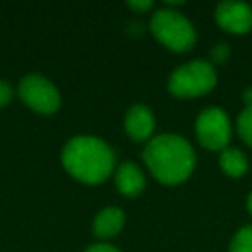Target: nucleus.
Returning a JSON list of instances; mask_svg holds the SVG:
<instances>
[{
  "label": "nucleus",
  "instance_id": "9d476101",
  "mask_svg": "<svg viewBox=\"0 0 252 252\" xmlns=\"http://www.w3.org/2000/svg\"><path fill=\"white\" fill-rule=\"evenodd\" d=\"M125 213L118 207H104L94 220V233L98 238H112L125 226Z\"/></svg>",
  "mask_w": 252,
  "mask_h": 252
},
{
  "label": "nucleus",
  "instance_id": "9b49d317",
  "mask_svg": "<svg viewBox=\"0 0 252 252\" xmlns=\"http://www.w3.org/2000/svg\"><path fill=\"white\" fill-rule=\"evenodd\" d=\"M220 166L228 176L231 178H240L247 173L249 162L247 158L238 149H224L220 156Z\"/></svg>",
  "mask_w": 252,
  "mask_h": 252
},
{
  "label": "nucleus",
  "instance_id": "a211bd4d",
  "mask_svg": "<svg viewBox=\"0 0 252 252\" xmlns=\"http://www.w3.org/2000/svg\"><path fill=\"white\" fill-rule=\"evenodd\" d=\"M244 100L247 105H252V88H247V90L244 92Z\"/></svg>",
  "mask_w": 252,
  "mask_h": 252
},
{
  "label": "nucleus",
  "instance_id": "2eb2a0df",
  "mask_svg": "<svg viewBox=\"0 0 252 252\" xmlns=\"http://www.w3.org/2000/svg\"><path fill=\"white\" fill-rule=\"evenodd\" d=\"M128 5H130L131 9H135L137 12H147L149 9H152V2H149V0H140V2H137V0H133V2H128Z\"/></svg>",
  "mask_w": 252,
  "mask_h": 252
},
{
  "label": "nucleus",
  "instance_id": "1a4fd4ad",
  "mask_svg": "<svg viewBox=\"0 0 252 252\" xmlns=\"http://www.w3.org/2000/svg\"><path fill=\"white\" fill-rule=\"evenodd\" d=\"M116 187L125 197H137L145 189V176L135 162H123L116 171Z\"/></svg>",
  "mask_w": 252,
  "mask_h": 252
},
{
  "label": "nucleus",
  "instance_id": "20e7f679",
  "mask_svg": "<svg viewBox=\"0 0 252 252\" xmlns=\"http://www.w3.org/2000/svg\"><path fill=\"white\" fill-rule=\"evenodd\" d=\"M216 71L207 61H190L171 73L168 88L175 97L193 98L206 95L216 87Z\"/></svg>",
  "mask_w": 252,
  "mask_h": 252
},
{
  "label": "nucleus",
  "instance_id": "ddd939ff",
  "mask_svg": "<svg viewBox=\"0 0 252 252\" xmlns=\"http://www.w3.org/2000/svg\"><path fill=\"white\" fill-rule=\"evenodd\" d=\"M237 128H238V135L240 138L252 147V105H247L244 111L240 112L237 121Z\"/></svg>",
  "mask_w": 252,
  "mask_h": 252
},
{
  "label": "nucleus",
  "instance_id": "f03ea898",
  "mask_svg": "<svg viewBox=\"0 0 252 252\" xmlns=\"http://www.w3.org/2000/svg\"><path fill=\"white\" fill-rule=\"evenodd\" d=\"M144 162L158 182L164 185L183 183L195 168V152L180 135L154 137L144 149Z\"/></svg>",
  "mask_w": 252,
  "mask_h": 252
},
{
  "label": "nucleus",
  "instance_id": "7ed1b4c3",
  "mask_svg": "<svg viewBox=\"0 0 252 252\" xmlns=\"http://www.w3.org/2000/svg\"><path fill=\"white\" fill-rule=\"evenodd\" d=\"M151 32L162 45L175 52H187L195 45L197 40L192 23L169 7L154 12L151 19Z\"/></svg>",
  "mask_w": 252,
  "mask_h": 252
},
{
  "label": "nucleus",
  "instance_id": "f257e3e1",
  "mask_svg": "<svg viewBox=\"0 0 252 252\" xmlns=\"http://www.w3.org/2000/svg\"><path fill=\"white\" fill-rule=\"evenodd\" d=\"M61 161L64 169L78 182L97 185L111 176L116 166V156L102 138L80 135L64 145Z\"/></svg>",
  "mask_w": 252,
  "mask_h": 252
},
{
  "label": "nucleus",
  "instance_id": "f3484780",
  "mask_svg": "<svg viewBox=\"0 0 252 252\" xmlns=\"http://www.w3.org/2000/svg\"><path fill=\"white\" fill-rule=\"evenodd\" d=\"M213 56H214V59H216V61H224V59H226V56H228V47L226 45H218L216 49H214Z\"/></svg>",
  "mask_w": 252,
  "mask_h": 252
},
{
  "label": "nucleus",
  "instance_id": "dca6fc26",
  "mask_svg": "<svg viewBox=\"0 0 252 252\" xmlns=\"http://www.w3.org/2000/svg\"><path fill=\"white\" fill-rule=\"evenodd\" d=\"M87 252H119V251L109 244H94L87 249Z\"/></svg>",
  "mask_w": 252,
  "mask_h": 252
},
{
  "label": "nucleus",
  "instance_id": "39448f33",
  "mask_svg": "<svg viewBox=\"0 0 252 252\" xmlns=\"http://www.w3.org/2000/svg\"><path fill=\"white\" fill-rule=\"evenodd\" d=\"M19 98L38 114H54L61 107V92L42 74H28L19 83Z\"/></svg>",
  "mask_w": 252,
  "mask_h": 252
},
{
  "label": "nucleus",
  "instance_id": "f8f14e48",
  "mask_svg": "<svg viewBox=\"0 0 252 252\" xmlns=\"http://www.w3.org/2000/svg\"><path fill=\"white\" fill-rule=\"evenodd\" d=\"M230 252H252V224L240 228L231 238Z\"/></svg>",
  "mask_w": 252,
  "mask_h": 252
},
{
  "label": "nucleus",
  "instance_id": "4468645a",
  "mask_svg": "<svg viewBox=\"0 0 252 252\" xmlns=\"http://www.w3.org/2000/svg\"><path fill=\"white\" fill-rule=\"evenodd\" d=\"M12 98V87L7 81L0 80V107H4L11 102Z\"/></svg>",
  "mask_w": 252,
  "mask_h": 252
},
{
  "label": "nucleus",
  "instance_id": "423d86ee",
  "mask_svg": "<svg viewBox=\"0 0 252 252\" xmlns=\"http://www.w3.org/2000/svg\"><path fill=\"white\" fill-rule=\"evenodd\" d=\"M195 133L204 149L223 152L231 138V125L226 112L220 107L204 109L195 121Z\"/></svg>",
  "mask_w": 252,
  "mask_h": 252
},
{
  "label": "nucleus",
  "instance_id": "6e6552de",
  "mask_svg": "<svg viewBox=\"0 0 252 252\" xmlns=\"http://www.w3.org/2000/svg\"><path fill=\"white\" fill-rule=\"evenodd\" d=\"M156 128V118L152 111L144 104H137L130 107L125 118V130L131 140L144 142L151 138Z\"/></svg>",
  "mask_w": 252,
  "mask_h": 252
},
{
  "label": "nucleus",
  "instance_id": "0eeeda50",
  "mask_svg": "<svg viewBox=\"0 0 252 252\" xmlns=\"http://www.w3.org/2000/svg\"><path fill=\"white\" fill-rule=\"evenodd\" d=\"M214 16L218 25L228 33L244 35L252 30V7L245 2H221Z\"/></svg>",
  "mask_w": 252,
  "mask_h": 252
},
{
  "label": "nucleus",
  "instance_id": "6ab92c4d",
  "mask_svg": "<svg viewBox=\"0 0 252 252\" xmlns=\"http://www.w3.org/2000/svg\"><path fill=\"white\" fill-rule=\"evenodd\" d=\"M247 209H249V213H251V216H252V192L249 193V197H247Z\"/></svg>",
  "mask_w": 252,
  "mask_h": 252
}]
</instances>
